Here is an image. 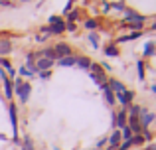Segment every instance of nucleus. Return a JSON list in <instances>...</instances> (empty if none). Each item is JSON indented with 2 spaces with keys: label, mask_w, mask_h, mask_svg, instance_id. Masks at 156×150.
Here are the masks:
<instances>
[{
  "label": "nucleus",
  "mask_w": 156,
  "mask_h": 150,
  "mask_svg": "<svg viewBox=\"0 0 156 150\" xmlns=\"http://www.w3.org/2000/svg\"><path fill=\"white\" fill-rule=\"evenodd\" d=\"M105 54H107V55H117L119 51H117V47H107V50H105Z\"/></svg>",
  "instance_id": "21"
},
{
  "label": "nucleus",
  "mask_w": 156,
  "mask_h": 150,
  "mask_svg": "<svg viewBox=\"0 0 156 150\" xmlns=\"http://www.w3.org/2000/svg\"><path fill=\"white\" fill-rule=\"evenodd\" d=\"M65 30L63 22H57V24H51L50 28H48V32H51V34H61V32Z\"/></svg>",
  "instance_id": "7"
},
{
  "label": "nucleus",
  "mask_w": 156,
  "mask_h": 150,
  "mask_svg": "<svg viewBox=\"0 0 156 150\" xmlns=\"http://www.w3.org/2000/svg\"><path fill=\"white\" fill-rule=\"evenodd\" d=\"M50 22H51V24H57V22H61V20L57 18V16H51V18H50Z\"/></svg>",
  "instance_id": "29"
},
{
  "label": "nucleus",
  "mask_w": 156,
  "mask_h": 150,
  "mask_svg": "<svg viewBox=\"0 0 156 150\" xmlns=\"http://www.w3.org/2000/svg\"><path fill=\"white\" fill-rule=\"evenodd\" d=\"M53 51H55V55H57V58H67V55L69 54H71V50H69V46H67V44H59V46H55V47H53Z\"/></svg>",
  "instance_id": "3"
},
{
  "label": "nucleus",
  "mask_w": 156,
  "mask_h": 150,
  "mask_svg": "<svg viewBox=\"0 0 156 150\" xmlns=\"http://www.w3.org/2000/svg\"><path fill=\"white\" fill-rule=\"evenodd\" d=\"M20 73H22V75H28V77H30V75H32V71H28L26 67H22V69H20Z\"/></svg>",
  "instance_id": "27"
},
{
  "label": "nucleus",
  "mask_w": 156,
  "mask_h": 150,
  "mask_svg": "<svg viewBox=\"0 0 156 150\" xmlns=\"http://www.w3.org/2000/svg\"><path fill=\"white\" fill-rule=\"evenodd\" d=\"M154 30H156V24H154Z\"/></svg>",
  "instance_id": "33"
},
{
  "label": "nucleus",
  "mask_w": 156,
  "mask_h": 150,
  "mask_svg": "<svg viewBox=\"0 0 156 150\" xmlns=\"http://www.w3.org/2000/svg\"><path fill=\"white\" fill-rule=\"evenodd\" d=\"M0 65H4V69H8V71H10L12 75H14V69H12V65H10V63L6 61V59H2V61H0Z\"/></svg>",
  "instance_id": "19"
},
{
  "label": "nucleus",
  "mask_w": 156,
  "mask_h": 150,
  "mask_svg": "<svg viewBox=\"0 0 156 150\" xmlns=\"http://www.w3.org/2000/svg\"><path fill=\"white\" fill-rule=\"evenodd\" d=\"M44 54H46V59H50V61H51L53 58H55V51H53V47H50V50H46Z\"/></svg>",
  "instance_id": "18"
},
{
  "label": "nucleus",
  "mask_w": 156,
  "mask_h": 150,
  "mask_svg": "<svg viewBox=\"0 0 156 150\" xmlns=\"http://www.w3.org/2000/svg\"><path fill=\"white\" fill-rule=\"evenodd\" d=\"M24 150H32V142H30V140H26V144H24Z\"/></svg>",
  "instance_id": "31"
},
{
  "label": "nucleus",
  "mask_w": 156,
  "mask_h": 150,
  "mask_svg": "<svg viewBox=\"0 0 156 150\" xmlns=\"http://www.w3.org/2000/svg\"><path fill=\"white\" fill-rule=\"evenodd\" d=\"M117 97H119V101H121L122 105H129L130 99H133V93L130 91H121V93H117Z\"/></svg>",
  "instance_id": "5"
},
{
  "label": "nucleus",
  "mask_w": 156,
  "mask_h": 150,
  "mask_svg": "<svg viewBox=\"0 0 156 150\" xmlns=\"http://www.w3.org/2000/svg\"><path fill=\"white\" fill-rule=\"evenodd\" d=\"M148 150H156V146H150V148H148Z\"/></svg>",
  "instance_id": "32"
},
{
  "label": "nucleus",
  "mask_w": 156,
  "mask_h": 150,
  "mask_svg": "<svg viewBox=\"0 0 156 150\" xmlns=\"http://www.w3.org/2000/svg\"><path fill=\"white\" fill-rule=\"evenodd\" d=\"M85 26H87V28H95L97 22H95V20H87V24H85Z\"/></svg>",
  "instance_id": "26"
},
{
  "label": "nucleus",
  "mask_w": 156,
  "mask_h": 150,
  "mask_svg": "<svg viewBox=\"0 0 156 150\" xmlns=\"http://www.w3.org/2000/svg\"><path fill=\"white\" fill-rule=\"evenodd\" d=\"M142 65H144V63L138 61V75H140V79H144V67H142Z\"/></svg>",
  "instance_id": "20"
},
{
  "label": "nucleus",
  "mask_w": 156,
  "mask_h": 150,
  "mask_svg": "<svg viewBox=\"0 0 156 150\" xmlns=\"http://www.w3.org/2000/svg\"><path fill=\"white\" fill-rule=\"evenodd\" d=\"M51 65H53V61H50V59H46V58H42L38 63H36V67H38V69L42 71V73H44V71H48Z\"/></svg>",
  "instance_id": "4"
},
{
  "label": "nucleus",
  "mask_w": 156,
  "mask_h": 150,
  "mask_svg": "<svg viewBox=\"0 0 156 150\" xmlns=\"http://www.w3.org/2000/svg\"><path fill=\"white\" fill-rule=\"evenodd\" d=\"M30 83H22V81H18L16 83V93H18V97L22 101H28V97H30Z\"/></svg>",
  "instance_id": "2"
},
{
  "label": "nucleus",
  "mask_w": 156,
  "mask_h": 150,
  "mask_svg": "<svg viewBox=\"0 0 156 150\" xmlns=\"http://www.w3.org/2000/svg\"><path fill=\"white\" fill-rule=\"evenodd\" d=\"M152 120V115H144V124H148Z\"/></svg>",
  "instance_id": "30"
},
{
  "label": "nucleus",
  "mask_w": 156,
  "mask_h": 150,
  "mask_svg": "<svg viewBox=\"0 0 156 150\" xmlns=\"http://www.w3.org/2000/svg\"><path fill=\"white\" fill-rule=\"evenodd\" d=\"M89 40H91V44H93V46H97V44H99V40H97V36H95V34H91V36H89Z\"/></svg>",
  "instance_id": "24"
},
{
  "label": "nucleus",
  "mask_w": 156,
  "mask_h": 150,
  "mask_svg": "<svg viewBox=\"0 0 156 150\" xmlns=\"http://www.w3.org/2000/svg\"><path fill=\"white\" fill-rule=\"evenodd\" d=\"M129 131H134V132H140V131H142L136 119H133V120H130V128H129Z\"/></svg>",
  "instance_id": "14"
},
{
  "label": "nucleus",
  "mask_w": 156,
  "mask_h": 150,
  "mask_svg": "<svg viewBox=\"0 0 156 150\" xmlns=\"http://www.w3.org/2000/svg\"><path fill=\"white\" fill-rule=\"evenodd\" d=\"M22 2H24V0H22Z\"/></svg>",
  "instance_id": "35"
},
{
  "label": "nucleus",
  "mask_w": 156,
  "mask_h": 150,
  "mask_svg": "<svg viewBox=\"0 0 156 150\" xmlns=\"http://www.w3.org/2000/svg\"><path fill=\"white\" fill-rule=\"evenodd\" d=\"M10 119H12V132H14V138H18V131H16V107L10 105Z\"/></svg>",
  "instance_id": "6"
},
{
  "label": "nucleus",
  "mask_w": 156,
  "mask_h": 150,
  "mask_svg": "<svg viewBox=\"0 0 156 150\" xmlns=\"http://www.w3.org/2000/svg\"><path fill=\"white\" fill-rule=\"evenodd\" d=\"M142 136L140 134H136V136H133V138H130V146H133V144H142Z\"/></svg>",
  "instance_id": "17"
},
{
  "label": "nucleus",
  "mask_w": 156,
  "mask_h": 150,
  "mask_svg": "<svg viewBox=\"0 0 156 150\" xmlns=\"http://www.w3.org/2000/svg\"><path fill=\"white\" fill-rule=\"evenodd\" d=\"M154 91H156V87H154Z\"/></svg>",
  "instance_id": "34"
},
{
  "label": "nucleus",
  "mask_w": 156,
  "mask_h": 150,
  "mask_svg": "<svg viewBox=\"0 0 156 150\" xmlns=\"http://www.w3.org/2000/svg\"><path fill=\"white\" fill-rule=\"evenodd\" d=\"M122 136H125V140H130V131H129V128H122Z\"/></svg>",
  "instance_id": "23"
},
{
  "label": "nucleus",
  "mask_w": 156,
  "mask_h": 150,
  "mask_svg": "<svg viewBox=\"0 0 156 150\" xmlns=\"http://www.w3.org/2000/svg\"><path fill=\"white\" fill-rule=\"evenodd\" d=\"M129 146H130V140H125V144H119V148H121V150H126Z\"/></svg>",
  "instance_id": "25"
},
{
  "label": "nucleus",
  "mask_w": 156,
  "mask_h": 150,
  "mask_svg": "<svg viewBox=\"0 0 156 150\" xmlns=\"http://www.w3.org/2000/svg\"><path fill=\"white\" fill-rule=\"evenodd\" d=\"M59 65H63V67L75 65V58H71V55H67V58H61V59H59Z\"/></svg>",
  "instance_id": "9"
},
{
  "label": "nucleus",
  "mask_w": 156,
  "mask_h": 150,
  "mask_svg": "<svg viewBox=\"0 0 156 150\" xmlns=\"http://www.w3.org/2000/svg\"><path fill=\"white\" fill-rule=\"evenodd\" d=\"M75 63H79L83 69H89V65H91V61H89L87 58H79V59H75Z\"/></svg>",
  "instance_id": "13"
},
{
  "label": "nucleus",
  "mask_w": 156,
  "mask_h": 150,
  "mask_svg": "<svg viewBox=\"0 0 156 150\" xmlns=\"http://www.w3.org/2000/svg\"><path fill=\"white\" fill-rule=\"evenodd\" d=\"M89 69H91V77L97 81V83L103 85L105 81H107V77H105V73H103V69H101L99 63H91V65H89Z\"/></svg>",
  "instance_id": "1"
},
{
  "label": "nucleus",
  "mask_w": 156,
  "mask_h": 150,
  "mask_svg": "<svg viewBox=\"0 0 156 150\" xmlns=\"http://www.w3.org/2000/svg\"><path fill=\"white\" fill-rule=\"evenodd\" d=\"M117 124H119V127H121V128H125V124H126V113H119Z\"/></svg>",
  "instance_id": "12"
},
{
  "label": "nucleus",
  "mask_w": 156,
  "mask_h": 150,
  "mask_svg": "<svg viewBox=\"0 0 156 150\" xmlns=\"http://www.w3.org/2000/svg\"><path fill=\"white\" fill-rule=\"evenodd\" d=\"M101 87L105 89V97H107V103H111V105H113V103H115V95H113V91H111V89H109V85H107V83H103V85H101Z\"/></svg>",
  "instance_id": "8"
},
{
  "label": "nucleus",
  "mask_w": 156,
  "mask_h": 150,
  "mask_svg": "<svg viewBox=\"0 0 156 150\" xmlns=\"http://www.w3.org/2000/svg\"><path fill=\"white\" fill-rule=\"evenodd\" d=\"M152 50H154L152 44H146V47H144V55H150V54H152Z\"/></svg>",
  "instance_id": "22"
},
{
  "label": "nucleus",
  "mask_w": 156,
  "mask_h": 150,
  "mask_svg": "<svg viewBox=\"0 0 156 150\" xmlns=\"http://www.w3.org/2000/svg\"><path fill=\"white\" fill-rule=\"evenodd\" d=\"M130 113H133V115H138V113H140V109H138V107H130Z\"/></svg>",
  "instance_id": "28"
},
{
  "label": "nucleus",
  "mask_w": 156,
  "mask_h": 150,
  "mask_svg": "<svg viewBox=\"0 0 156 150\" xmlns=\"http://www.w3.org/2000/svg\"><path fill=\"white\" fill-rule=\"evenodd\" d=\"M8 51H12L10 42H0V54H2V55H6Z\"/></svg>",
  "instance_id": "10"
},
{
  "label": "nucleus",
  "mask_w": 156,
  "mask_h": 150,
  "mask_svg": "<svg viewBox=\"0 0 156 150\" xmlns=\"http://www.w3.org/2000/svg\"><path fill=\"white\" fill-rule=\"evenodd\" d=\"M119 142H121V132H115V134L111 136V146H117Z\"/></svg>",
  "instance_id": "15"
},
{
  "label": "nucleus",
  "mask_w": 156,
  "mask_h": 150,
  "mask_svg": "<svg viewBox=\"0 0 156 150\" xmlns=\"http://www.w3.org/2000/svg\"><path fill=\"white\" fill-rule=\"evenodd\" d=\"M109 89H111V91L115 89V91H119V93H121V91H122V85L119 83V81H111V87H109Z\"/></svg>",
  "instance_id": "16"
},
{
  "label": "nucleus",
  "mask_w": 156,
  "mask_h": 150,
  "mask_svg": "<svg viewBox=\"0 0 156 150\" xmlns=\"http://www.w3.org/2000/svg\"><path fill=\"white\" fill-rule=\"evenodd\" d=\"M4 89H6V97L12 99V85H10V79H6V77H4Z\"/></svg>",
  "instance_id": "11"
}]
</instances>
